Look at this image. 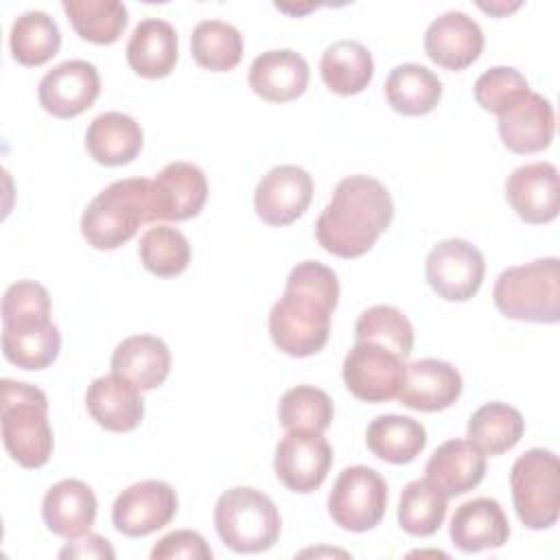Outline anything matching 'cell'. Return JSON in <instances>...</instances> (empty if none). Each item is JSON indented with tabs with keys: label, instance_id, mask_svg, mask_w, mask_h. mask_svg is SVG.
Listing matches in <instances>:
<instances>
[{
	"label": "cell",
	"instance_id": "cell-1",
	"mask_svg": "<svg viewBox=\"0 0 560 560\" xmlns=\"http://www.w3.org/2000/svg\"><path fill=\"white\" fill-rule=\"evenodd\" d=\"M337 302V273L317 260L298 262L269 313V335L276 348L298 359L317 354L328 341Z\"/></svg>",
	"mask_w": 560,
	"mask_h": 560
},
{
	"label": "cell",
	"instance_id": "cell-2",
	"mask_svg": "<svg viewBox=\"0 0 560 560\" xmlns=\"http://www.w3.org/2000/svg\"><path fill=\"white\" fill-rule=\"evenodd\" d=\"M394 219L389 190L370 175L343 177L315 223L317 243L332 256L368 254Z\"/></svg>",
	"mask_w": 560,
	"mask_h": 560
},
{
	"label": "cell",
	"instance_id": "cell-3",
	"mask_svg": "<svg viewBox=\"0 0 560 560\" xmlns=\"http://www.w3.org/2000/svg\"><path fill=\"white\" fill-rule=\"evenodd\" d=\"M153 179L129 177L103 188L81 214V234L94 249H118L140 225L155 223Z\"/></svg>",
	"mask_w": 560,
	"mask_h": 560
},
{
	"label": "cell",
	"instance_id": "cell-4",
	"mask_svg": "<svg viewBox=\"0 0 560 560\" xmlns=\"http://www.w3.org/2000/svg\"><path fill=\"white\" fill-rule=\"evenodd\" d=\"M0 427L7 453L22 468H42L55 446L48 422V396L22 381H0Z\"/></svg>",
	"mask_w": 560,
	"mask_h": 560
},
{
	"label": "cell",
	"instance_id": "cell-5",
	"mask_svg": "<svg viewBox=\"0 0 560 560\" xmlns=\"http://www.w3.org/2000/svg\"><path fill=\"white\" fill-rule=\"evenodd\" d=\"M492 300L508 319L556 324L560 319V260L549 256L503 269Z\"/></svg>",
	"mask_w": 560,
	"mask_h": 560
},
{
	"label": "cell",
	"instance_id": "cell-6",
	"mask_svg": "<svg viewBox=\"0 0 560 560\" xmlns=\"http://www.w3.org/2000/svg\"><path fill=\"white\" fill-rule=\"evenodd\" d=\"M280 512L260 490L236 486L225 490L214 505V529L225 547L236 553H258L276 545Z\"/></svg>",
	"mask_w": 560,
	"mask_h": 560
},
{
	"label": "cell",
	"instance_id": "cell-7",
	"mask_svg": "<svg viewBox=\"0 0 560 560\" xmlns=\"http://www.w3.org/2000/svg\"><path fill=\"white\" fill-rule=\"evenodd\" d=\"M512 503L529 529H547L560 516V462L549 448L525 451L510 470Z\"/></svg>",
	"mask_w": 560,
	"mask_h": 560
},
{
	"label": "cell",
	"instance_id": "cell-8",
	"mask_svg": "<svg viewBox=\"0 0 560 560\" xmlns=\"http://www.w3.org/2000/svg\"><path fill=\"white\" fill-rule=\"evenodd\" d=\"M387 510V483L370 466L343 468L328 494V514L346 532L374 529Z\"/></svg>",
	"mask_w": 560,
	"mask_h": 560
},
{
	"label": "cell",
	"instance_id": "cell-9",
	"mask_svg": "<svg viewBox=\"0 0 560 560\" xmlns=\"http://www.w3.org/2000/svg\"><path fill=\"white\" fill-rule=\"evenodd\" d=\"M405 359L385 346L357 341L341 368L348 392L363 402H387L398 396L405 381Z\"/></svg>",
	"mask_w": 560,
	"mask_h": 560
},
{
	"label": "cell",
	"instance_id": "cell-10",
	"mask_svg": "<svg viewBox=\"0 0 560 560\" xmlns=\"http://www.w3.org/2000/svg\"><path fill=\"white\" fill-rule=\"evenodd\" d=\"M424 273L429 287L446 302H466L481 289L483 254L464 238L440 241L427 256Z\"/></svg>",
	"mask_w": 560,
	"mask_h": 560
},
{
	"label": "cell",
	"instance_id": "cell-11",
	"mask_svg": "<svg viewBox=\"0 0 560 560\" xmlns=\"http://www.w3.org/2000/svg\"><path fill=\"white\" fill-rule=\"evenodd\" d=\"M175 514L177 492L160 479H144L125 488L112 505L114 529L129 538H142L166 527Z\"/></svg>",
	"mask_w": 560,
	"mask_h": 560
},
{
	"label": "cell",
	"instance_id": "cell-12",
	"mask_svg": "<svg viewBox=\"0 0 560 560\" xmlns=\"http://www.w3.org/2000/svg\"><path fill=\"white\" fill-rule=\"evenodd\" d=\"M332 466V448L322 433L289 431L276 446V477L293 492L317 490Z\"/></svg>",
	"mask_w": 560,
	"mask_h": 560
},
{
	"label": "cell",
	"instance_id": "cell-13",
	"mask_svg": "<svg viewBox=\"0 0 560 560\" xmlns=\"http://www.w3.org/2000/svg\"><path fill=\"white\" fill-rule=\"evenodd\" d=\"M313 177L302 166H273L260 177L254 190V208L258 219L273 228L298 221L313 199Z\"/></svg>",
	"mask_w": 560,
	"mask_h": 560
},
{
	"label": "cell",
	"instance_id": "cell-14",
	"mask_svg": "<svg viewBox=\"0 0 560 560\" xmlns=\"http://www.w3.org/2000/svg\"><path fill=\"white\" fill-rule=\"evenodd\" d=\"M101 94V74L85 59H68L48 70L37 88L44 112L55 118H74L90 109Z\"/></svg>",
	"mask_w": 560,
	"mask_h": 560
},
{
	"label": "cell",
	"instance_id": "cell-15",
	"mask_svg": "<svg viewBox=\"0 0 560 560\" xmlns=\"http://www.w3.org/2000/svg\"><path fill=\"white\" fill-rule=\"evenodd\" d=\"M505 197L512 210L529 225H542L558 217L560 182L551 162H529L505 179Z\"/></svg>",
	"mask_w": 560,
	"mask_h": 560
},
{
	"label": "cell",
	"instance_id": "cell-16",
	"mask_svg": "<svg viewBox=\"0 0 560 560\" xmlns=\"http://www.w3.org/2000/svg\"><path fill=\"white\" fill-rule=\"evenodd\" d=\"M483 50L481 26L464 11L438 15L424 33L427 57L444 70H464L472 66Z\"/></svg>",
	"mask_w": 560,
	"mask_h": 560
},
{
	"label": "cell",
	"instance_id": "cell-17",
	"mask_svg": "<svg viewBox=\"0 0 560 560\" xmlns=\"http://www.w3.org/2000/svg\"><path fill=\"white\" fill-rule=\"evenodd\" d=\"M462 374L442 359H418L405 368V381L398 392L400 405L413 411H444L462 394Z\"/></svg>",
	"mask_w": 560,
	"mask_h": 560
},
{
	"label": "cell",
	"instance_id": "cell-18",
	"mask_svg": "<svg viewBox=\"0 0 560 560\" xmlns=\"http://www.w3.org/2000/svg\"><path fill=\"white\" fill-rule=\"evenodd\" d=\"M499 136L508 151L529 155L551 144L556 131V114L549 98L527 92L518 103L499 114Z\"/></svg>",
	"mask_w": 560,
	"mask_h": 560
},
{
	"label": "cell",
	"instance_id": "cell-19",
	"mask_svg": "<svg viewBox=\"0 0 560 560\" xmlns=\"http://www.w3.org/2000/svg\"><path fill=\"white\" fill-rule=\"evenodd\" d=\"M158 221H186L197 217L208 199L203 171L190 162H171L153 177Z\"/></svg>",
	"mask_w": 560,
	"mask_h": 560
},
{
	"label": "cell",
	"instance_id": "cell-20",
	"mask_svg": "<svg viewBox=\"0 0 560 560\" xmlns=\"http://www.w3.org/2000/svg\"><path fill=\"white\" fill-rule=\"evenodd\" d=\"M85 409L98 427L114 433H129L142 422L144 400L136 385L112 372L88 385Z\"/></svg>",
	"mask_w": 560,
	"mask_h": 560
},
{
	"label": "cell",
	"instance_id": "cell-21",
	"mask_svg": "<svg viewBox=\"0 0 560 560\" xmlns=\"http://www.w3.org/2000/svg\"><path fill=\"white\" fill-rule=\"evenodd\" d=\"M96 494L81 479H61L52 483L42 501V518L46 527L68 540L90 534V527L96 521Z\"/></svg>",
	"mask_w": 560,
	"mask_h": 560
},
{
	"label": "cell",
	"instance_id": "cell-22",
	"mask_svg": "<svg viewBox=\"0 0 560 560\" xmlns=\"http://www.w3.org/2000/svg\"><path fill=\"white\" fill-rule=\"evenodd\" d=\"M308 77L306 59L291 48H280L258 55L249 66L247 81L262 101L289 103L306 92Z\"/></svg>",
	"mask_w": 560,
	"mask_h": 560
},
{
	"label": "cell",
	"instance_id": "cell-23",
	"mask_svg": "<svg viewBox=\"0 0 560 560\" xmlns=\"http://www.w3.org/2000/svg\"><path fill=\"white\" fill-rule=\"evenodd\" d=\"M424 472V479L444 497H459L481 483L486 475V453L470 440L453 438L433 451Z\"/></svg>",
	"mask_w": 560,
	"mask_h": 560
},
{
	"label": "cell",
	"instance_id": "cell-24",
	"mask_svg": "<svg viewBox=\"0 0 560 560\" xmlns=\"http://www.w3.org/2000/svg\"><path fill=\"white\" fill-rule=\"evenodd\" d=\"M453 545L464 553L499 549L510 538V523L499 501L479 497L462 503L448 527Z\"/></svg>",
	"mask_w": 560,
	"mask_h": 560
},
{
	"label": "cell",
	"instance_id": "cell-25",
	"mask_svg": "<svg viewBox=\"0 0 560 560\" xmlns=\"http://www.w3.org/2000/svg\"><path fill=\"white\" fill-rule=\"evenodd\" d=\"M129 68L144 79H162L175 70L179 57L177 33L171 22L162 18H147L136 24L127 48Z\"/></svg>",
	"mask_w": 560,
	"mask_h": 560
},
{
	"label": "cell",
	"instance_id": "cell-26",
	"mask_svg": "<svg viewBox=\"0 0 560 560\" xmlns=\"http://www.w3.org/2000/svg\"><path fill=\"white\" fill-rule=\"evenodd\" d=\"M112 372L140 392L160 387L171 372V350L155 335H131L112 352Z\"/></svg>",
	"mask_w": 560,
	"mask_h": 560
},
{
	"label": "cell",
	"instance_id": "cell-27",
	"mask_svg": "<svg viewBox=\"0 0 560 560\" xmlns=\"http://www.w3.org/2000/svg\"><path fill=\"white\" fill-rule=\"evenodd\" d=\"M144 136L142 127L122 112L98 114L85 131L90 158L103 166H122L138 158Z\"/></svg>",
	"mask_w": 560,
	"mask_h": 560
},
{
	"label": "cell",
	"instance_id": "cell-28",
	"mask_svg": "<svg viewBox=\"0 0 560 560\" xmlns=\"http://www.w3.org/2000/svg\"><path fill=\"white\" fill-rule=\"evenodd\" d=\"M319 74L326 88L339 96L363 92L374 77L372 52L354 39H339L322 52Z\"/></svg>",
	"mask_w": 560,
	"mask_h": 560
},
{
	"label": "cell",
	"instance_id": "cell-29",
	"mask_svg": "<svg viewBox=\"0 0 560 560\" xmlns=\"http://www.w3.org/2000/svg\"><path fill=\"white\" fill-rule=\"evenodd\" d=\"M365 444L383 462L409 464L424 451L427 429L409 416L385 413L368 424Z\"/></svg>",
	"mask_w": 560,
	"mask_h": 560
},
{
	"label": "cell",
	"instance_id": "cell-30",
	"mask_svg": "<svg viewBox=\"0 0 560 560\" xmlns=\"http://www.w3.org/2000/svg\"><path fill=\"white\" fill-rule=\"evenodd\" d=\"M385 96L394 112L402 116H424L442 98V81L420 63L396 66L385 81Z\"/></svg>",
	"mask_w": 560,
	"mask_h": 560
},
{
	"label": "cell",
	"instance_id": "cell-31",
	"mask_svg": "<svg viewBox=\"0 0 560 560\" xmlns=\"http://www.w3.org/2000/svg\"><path fill=\"white\" fill-rule=\"evenodd\" d=\"M525 431L521 411L508 402L492 400L481 405L466 427V438L486 455H501L518 444Z\"/></svg>",
	"mask_w": 560,
	"mask_h": 560
},
{
	"label": "cell",
	"instance_id": "cell-32",
	"mask_svg": "<svg viewBox=\"0 0 560 560\" xmlns=\"http://www.w3.org/2000/svg\"><path fill=\"white\" fill-rule=\"evenodd\" d=\"M9 48L22 66H44L61 48V31L46 11L20 13L9 33Z\"/></svg>",
	"mask_w": 560,
	"mask_h": 560
},
{
	"label": "cell",
	"instance_id": "cell-33",
	"mask_svg": "<svg viewBox=\"0 0 560 560\" xmlns=\"http://www.w3.org/2000/svg\"><path fill=\"white\" fill-rule=\"evenodd\" d=\"M61 9L74 33L98 46L118 42L129 22L127 7L118 0H66L61 2Z\"/></svg>",
	"mask_w": 560,
	"mask_h": 560
},
{
	"label": "cell",
	"instance_id": "cell-34",
	"mask_svg": "<svg viewBox=\"0 0 560 560\" xmlns=\"http://www.w3.org/2000/svg\"><path fill=\"white\" fill-rule=\"evenodd\" d=\"M192 59L212 72H228L243 59V37L223 20H201L190 35Z\"/></svg>",
	"mask_w": 560,
	"mask_h": 560
},
{
	"label": "cell",
	"instance_id": "cell-35",
	"mask_svg": "<svg viewBox=\"0 0 560 560\" xmlns=\"http://www.w3.org/2000/svg\"><path fill=\"white\" fill-rule=\"evenodd\" d=\"M61 350V332L55 322L35 328H2V354L22 370H46Z\"/></svg>",
	"mask_w": 560,
	"mask_h": 560
},
{
	"label": "cell",
	"instance_id": "cell-36",
	"mask_svg": "<svg viewBox=\"0 0 560 560\" xmlns=\"http://www.w3.org/2000/svg\"><path fill=\"white\" fill-rule=\"evenodd\" d=\"M448 497L431 481L413 479L405 486L398 503V525L409 536H433L446 516Z\"/></svg>",
	"mask_w": 560,
	"mask_h": 560
},
{
	"label": "cell",
	"instance_id": "cell-37",
	"mask_svg": "<svg viewBox=\"0 0 560 560\" xmlns=\"http://www.w3.org/2000/svg\"><path fill=\"white\" fill-rule=\"evenodd\" d=\"M138 256L142 267L153 276L175 278L190 262V243L177 228L153 225L140 236Z\"/></svg>",
	"mask_w": 560,
	"mask_h": 560
},
{
	"label": "cell",
	"instance_id": "cell-38",
	"mask_svg": "<svg viewBox=\"0 0 560 560\" xmlns=\"http://www.w3.org/2000/svg\"><path fill=\"white\" fill-rule=\"evenodd\" d=\"M354 339L385 346L407 359L413 350V326L400 308L392 304H376L359 315L354 324Z\"/></svg>",
	"mask_w": 560,
	"mask_h": 560
},
{
	"label": "cell",
	"instance_id": "cell-39",
	"mask_svg": "<svg viewBox=\"0 0 560 560\" xmlns=\"http://www.w3.org/2000/svg\"><path fill=\"white\" fill-rule=\"evenodd\" d=\"M335 416L330 396L315 385H298L282 394L278 420L287 431L324 433Z\"/></svg>",
	"mask_w": 560,
	"mask_h": 560
},
{
	"label": "cell",
	"instance_id": "cell-40",
	"mask_svg": "<svg viewBox=\"0 0 560 560\" xmlns=\"http://www.w3.org/2000/svg\"><path fill=\"white\" fill-rule=\"evenodd\" d=\"M50 322V295L35 280L13 282L2 298V328H35Z\"/></svg>",
	"mask_w": 560,
	"mask_h": 560
},
{
	"label": "cell",
	"instance_id": "cell-41",
	"mask_svg": "<svg viewBox=\"0 0 560 560\" xmlns=\"http://www.w3.org/2000/svg\"><path fill=\"white\" fill-rule=\"evenodd\" d=\"M529 92L527 79L510 66H494L486 70L472 88L475 101L490 114H503Z\"/></svg>",
	"mask_w": 560,
	"mask_h": 560
},
{
	"label": "cell",
	"instance_id": "cell-42",
	"mask_svg": "<svg viewBox=\"0 0 560 560\" xmlns=\"http://www.w3.org/2000/svg\"><path fill=\"white\" fill-rule=\"evenodd\" d=\"M210 560L212 549L206 542V538L192 529H175L166 536H162L153 549H151V560Z\"/></svg>",
	"mask_w": 560,
	"mask_h": 560
},
{
	"label": "cell",
	"instance_id": "cell-43",
	"mask_svg": "<svg viewBox=\"0 0 560 560\" xmlns=\"http://www.w3.org/2000/svg\"><path fill=\"white\" fill-rule=\"evenodd\" d=\"M59 558H116V551L114 547L109 545L107 538L98 536V534H85V536H79V538H72L61 551H59Z\"/></svg>",
	"mask_w": 560,
	"mask_h": 560
}]
</instances>
